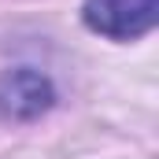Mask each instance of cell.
Masks as SVG:
<instances>
[{
	"mask_svg": "<svg viewBox=\"0 0 159 159\" xmlns=\"http://www.w3.org/2000/svg\"><path fill=\"white\" fill-rule=\"evenodd\" d=\"M85 26L115 41H133L148 34L159 19V0H85Z\"/></svg>",
	"mask_w": 159,
	"mask_h": 159,
	"instance_id": "1",
	"label": "cell"
},
{
	"mask_svg": "<svg viewBox=\"0 0 159 159\" xmlns=\"http://www.w3.org/2000/svg\"><path fill=\"white\" fill-rule=\"evenodd\" d=\"M52 100H56L52 81L34 67H15V70L0 74V115H7V119L19 122L37 119L52 107Z\"/></svg>",
	"mask_w": 159,
	"mask_h": 159,
	"instance_id": "2",
	"label": "cell"
}]
</instances>
